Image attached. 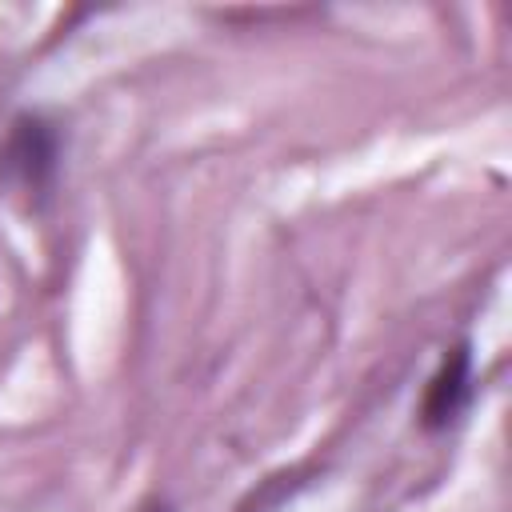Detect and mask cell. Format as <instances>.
Listing matches in <instances>:
<instances>
[{
	"mask_svg": "<svg viewBox=\"0 0 512 512\" xmlns=\"http://www.w3.org/2000/svg\"><path fill=\"white\" fill-rule=\"evenodd\" d=\"M60 168V132L40 112H24L12 120L8 140L0 148V172L20 192L44 196L52 188V176Z\"/></svg>",
	"mask_w": 512,
	"mask_h": 512,
	"instance_id": "obj_1",
	"label": "cell"
},
{
	"mask_svg": "<svg viewBox=\"0 0 512 512\" xmlns=\"http://www.w3.org/2000/svg\"><path fill=\"white\" fill-rule=\"evenodd\" d=\"M472 404V348L468 344H456L436 376L428 380L424 388V400H420V424L428 432H444L448 424H456L464 416V408Z\"/></svg>",
	"mask_w": 512,
	"mask_h": 512,
	"instance_id": "obj_2",
	"label": "cell"
},
{
	"mask_svg": "<svg viewBox=\"0 0 512 512\" xmlns=\"http://www.w3.org/2000/svg\"><path fill=\"white\" fill-rule=\"evenodd\" d=\"M140 512H172V504H168V500H148Z\"/></svg>",
	"mask_w": 512,
	"mask_h": 512,
	"instance_id": "obj_3",
	"label": "cell"
}]
</instances>
